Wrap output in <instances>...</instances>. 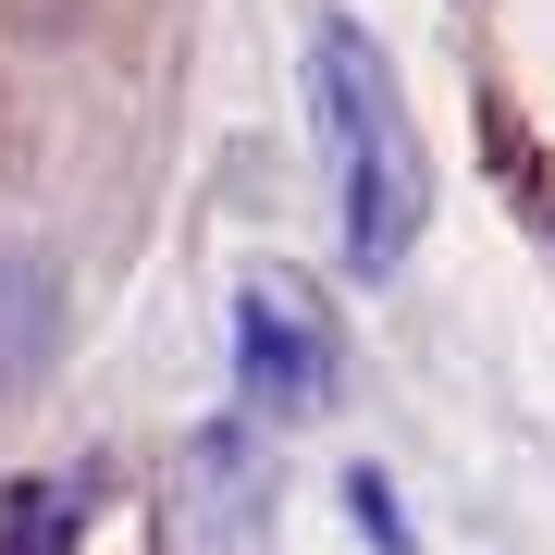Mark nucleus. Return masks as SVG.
Wrapping results in <instances>:
<instances>
[{
	"label": "nucleus",
	"mask_w": 555,
	"mask_h": 555,
	"mask_svg": "<svg viewBox=\"0 0 555 555\" xmlns=\"http://www.w3.org/2000/svg\"><path fill=\"white\" fill-rule=\"evenodd\" d=\"M309 112H321V160H334V222H346V272L383 284L433 222V160L396 100V62L358 13H334L309 38Z\"/></svg>",
	"instance_id": "1"
},
{
	"label": "nucleus",
	"mask_w": 555,
	"mask_h": 555,
	"mask_svg": "<svg viewBox=\"0 0 555 555\" xmlns=\"http://www.w3.org/2000/svg\"><path fill=\"white\" fill-rule=\"evenodd\" d=\"M235 383L272 420L334 408V321H321V297L297 272H247L235 284Z\"/></svg>",
	"instance_id": "2"
},
{
	"label": "nucleus",
	"mask_w": 555,
	"mask_h": 555,
	"mask_svg": "<svg viewBox=\"0 0 555 555\" xmlns=\"http://www.w3.org/2000/svg\"><path fill=\"white\" fill-rule=\"evenodd\" d=\"M50 334H62V272L13 247V259H0V383H25V371H38Z\"/></svg>",
	"instance_id": "3"
},
{
	"label": "nucleus",
	"mask_w": 555,
	"mask_h": 555,
	"mask_svg": "<svg viewBox=\"0 0 555 555\" xmlns=\"http://www.w3.org/2000/svg\"><path fill=\"white\" fill-rule=\"evenodd\" d=\"M75 543H87V481H50V469L0 481V555H75Z\"/></svg>",
	"instance_id": "4"
},
{
	"label": "nucleus",
	"mask_w": 555,
	"mask_h": 555,
	"mask_svg": "<svg viewBox=\"0 0 555 555\" xmlns=\"http://www.w3.org/2000/svg\"><path fill=\"white\" fill-rule=\"evenodd\" d=\"M346 518L371 531V555H420V531H408V506H396L383 469H346Z\"/></svg>",
	"instance_id": "5"
},
{
	"label": "nucleus",
	"mask_w": 555,
	"mask_h": 555,
	"mask_svg": "<svg viewBox=\"0 0 555 555\" xmlns=\"http://www.w3.org/2000/svg\"><path fill=\"white\" fill-rule=\"evenodd\" d=\"M198 469H210V543H235V518H247V433H210Z\"/></svg>",
	"instance_id": "6"
}]
</instances>
